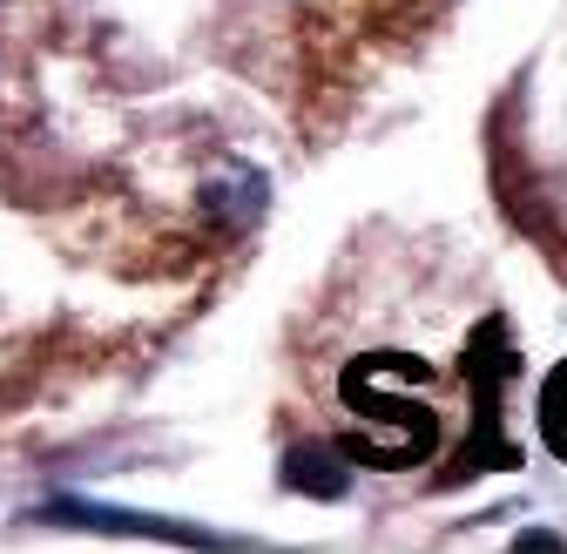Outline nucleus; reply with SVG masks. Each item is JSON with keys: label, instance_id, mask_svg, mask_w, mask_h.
I'll return each instance as SVG.
<instances>
[{"label": "nucleus", "instance_id": "2", "mask_svg": "<svg viewBox=\"0 0 567 554\" xmlns=\"http://www.w3.org/2000/svg\"><path fill=\"white\" fill-rule=\"evenodd\" d=\"M284 488H291V494H305V501H344V488H351V466H344V453H338V447H324V440H305V447H291V453H284Z\"/></svg>", "mask_w": 567, "mask_h": 554}, {"label": "nucleus", "instance_id": "4", "mask_svg": "<svg viewBox=\"0 0 567 554\" xmlns=\"http://www.w3.org/2000/svg\"><path fill=\"white\" fill-rule=\"evenodd\" d=\"M514 547L527 554V547H560V534L554 527H527V534H514Z\"/></svg>", "mask_w": 567, "mask_h": 554}, {"label": "nucleus", "instance_id": "1", "mask_svg": "<svg viewBox=\"0 0 567 554\" xmlns=\"http://www.w3.org/2000/svg\"><path fill=\"white\" fill-rule=\"evenodd\" d=\"M41 527H82V534H128V541H176V547H250L244 534H217V527H189V521H163V514H128L109 501H75L54 494L34 507Z\"/></svg>", "mask_w": 567, "mask_h": 554}, {"label": "nucleus", "instance_id": "3", "mask_svg": "<svg viewBox=\"0 0 567 554\" xmlns=\"http://www.w3.org/2000/svg\"><path fill=\"white\" fill-rule=\"evenodd\" d=\"M264 203H270V183H264L257 170L230 163V176H224V183H209V196H203V211L217 217L224 230H244V224H257V217H264Z\"/></svg>", "mask_w": 567, "mask_h": 554}]
</instances>
